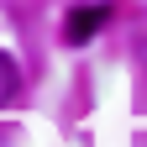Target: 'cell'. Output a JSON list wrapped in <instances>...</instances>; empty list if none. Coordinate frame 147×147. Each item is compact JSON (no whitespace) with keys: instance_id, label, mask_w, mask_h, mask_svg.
Instances as JSON below:
<instances>
[{"instance_id":"1","label":"cell","mask_w":147,"mask_h":147,"mask_svg":"<svg viewBox=\"0 0 147 147\" xmlns=\"http://www.w3.org/2000/svg\"><path fill=\"white\" fill-rule=\"evenodd\" d=\"M105 21H110V5H74V11H68V21H63V37H68L74 47H84Z\"/></svg>"},{"instance_id":"2","label":"cell","mask_w":147,"mask_h":147,"mask_svg":"<svg viewBox=\"0 0 147 147\" xmlns=\"http://www.w3.org/2000/svg\"><path fill=\"white\" fill-rule=\"evenodd\" d=\"M16 84H21L16 58H11V53H0V105H5V100H16Z\"/></svg>"}]
</instances>
